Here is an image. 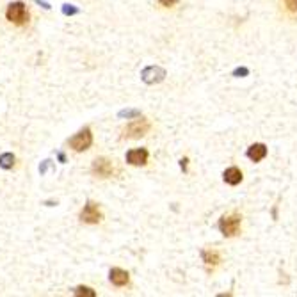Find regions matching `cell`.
<instances>
[{"mask_svg": "<svg viewBox=\"0 0 297 297\" xmlns=\"http://www.w3.org/2000/svg\"><path fill=\"white\" fill-rule=\"evenodd\" d=\"M265 155H267V146L265 144H253L248 150V157L253 162H260L262 159H265Z\"/></svg>", "mask_w": 297, "mask_h": 297, "instance_id": "obj_8", "label": "cell"}, {"mask_svg": "<svg viewBox=\"0 0 297 297\" xmlns=\"http://www.w3.org/2000/svg\"><path fill=\"white\" fill-rule=\"evenodd\" d=\"M176 2H178V0H160V4H162V6H165V7H171V6H175Z\"/></svg>", "mask_w": 297, "mask_h": 297, "instance_id": "obj_16", "label": "cell"}, {"mask_svg": "<svg viewBox=\"0 0 297 297\" xmlns=\"http://www.w3.org/2000/svg\"><path fill=\"white\" fill-rule=\"evenodd\" d=\"M75 295H87V297H95L96 294L91 290V288H87V287H79V288H75Z\"/></svg>", "mask_w": 297, "mask_h": 297, "instance_id": "obj_13", "label": "cell"}, {"mask_svg": "<svg viewBox=\"0 0 297 297\" xmlns=\"http://www.w3.org/2000/svg\"><path fill=\"white\" fill-rule=\"evenodd\" d=\"M126 162L132 165H144L148 162V152L144 148H139V150H130L126 153Z\"/></svg>", "mask_w": 297, "mask_h": 297, "instance_id": "obj_7", "label": "cell"}, {"mask_svg": "<svg viewBox=\"0 0 297 297\" xmlns=\"http://www.w3.org/2000/svg\"><path fill=\"white\" fill-rule=\"evenodd\" d=\"M203 260L207 265H217L219 264V253L217 251H205L203 253Z\"/></svg>", "mask_w": 297, "mask_h": 297, "instance_id": "obj_12", "label": "cell"}, {"mask_svg": "<svg viewBox=\"0 0 297 297\" xmlns=\"http://www.w3.org/2000/svg\"><path fill=\"white\" fill-rule=\"evenodd\" d=\"M92 173H95L96 176H100V178H109V176H113V173H114L113 162L109 159L100 157V159H96L92 162Z\"/></svg>", "mask_w": 297, "mask_h": 297, "instance_id": "obj_6", "label": "cell"}, {"mask_svg": "<svg viewBox=\"0 0 297 297\" xmlns=\"http://www.w3.org/2000/svg\"><path fill=\"white\" fill-rule=\"evenodd\" d=\"M225 182L230 185H237L242 182V171L238 168H228L225 171Z\"/></svg>", "mask_w": 297, "mask_h": 297, "instance_id": "obj_10", "label": "cell"}, {"mask_svg": "<svg viewBox=\"0 0 297 297\" xmlns=\"http://www.w3.org/2000/svg\"><path fill=\"white\" fill-rule=\"evenodd\" d=\"M63 13L64 14H77V13H79V9H77V7H73V6H69V4H64V6H63Z\"/></svg>", "mask_w": 297, "mask_h": 297, "instance_id": "obj_15", "label": "cell"}, {"mask_svg": "<svg viewBox=\"0 0 297 297\" xmlns=\"http://www.w3.org/2000/svg\"><path fill=\"white\" fill-rule=\"evenodd\" d=\"M14 165V155L13 153H2L0 155V168L11 169Z\"/></svg>", "mask_w": 297, "mask_h": 297, "instance_id": "obj_11", "label": "cell"}, {"mask_svg": "<svg viewBox=\"0 0 297 297\" xmlns=\"http://www.w3.org/2000/svg\"><path fill=\"white\" fill-rule=\"evenodd\" d=\"M6 18L14 25H25L29 22V13L23 2H11L6 9Z\"/></svg>", "mask_w": 297, "mask_h": 297, "instance_id": "obj_1", "label": "cell"}, {"mask_svg": "<svg viewBox=\"0 0 297 297\" xmlns=\"http://www.w3.org/2000/svg\"><path fill=\"white\" fill-rule=\"evenodd\" d=\"M110 281H113V285H116V287H123V285L128 283V272L116 267L110 271Z\"/></svg>", "mask_w": 297, "mask_h": 297, "instance_id": "obj_9", "label": "cell"}, {"mask_svg": "<svg viewBox=\"0 0 297 297\" xmlns=\"http://www.w3.org/2000/svg\"><path fill=\"white\" fill-rule=\"evenodd\" d=\"M152 125H150L148 119H136V121L128 123V125L123 128V137L126 139H139V137H144L146 134L150 132Z\"/></svg>", "mask_w": 297, "mask_h": 297, "instance_id": "obj_2", "label": "cell"}, {"mask_svg": "<svg viewBox=\"0 0 297 297\" xmlns=\"http://www.w3.org/2000/svg\"><path fill=\"white\" fill-rule=\"evenodd\" d=\"M285 6L290 13H295L297 14V0H285Z\"/></svg>", "mask_w": 297, "mask_h": 297, "instance_id": "obj_14", "label": "cell"}, {"mask_svg": "<svg viewBox=\"0 0 297 297\" xmlns=\"http://www.w3.org/2000/svg\"><path fill=\"white\" fill-rule=\"evenodd\" d=\"M80 221L86 222V225H98L100 221H102V212H100V208L96 203L89 201L86 207H84V210L80 212Z\"/></svg>", "mask_w": 297, "mask_h": 297, "instance_id": "obj_5", "label": "cell"}, {"mask_svg": "<svg viewBox=\"0 0 297 297\" xmlns=\"http://www.w3.org/2000/svg\"><path fill=\"white\" fill-rule=\"evenodd\" d=\"M91 144H92V134L89 128L80 130L77 136H73L69 139V146H71L75 152H86Z\"/></svg>", "mask_w": 297, "mask_h": 297, "instance_id": "obj_4", "label": "cell"}, {"mask_svg": "<svg viewBox=\"0 0 297 297\" xmlns=\"http://www.w3.org/2000/svg\"><path fill=\"white\" fill-rule=\"evenodd\" d=\"M240 221L242 217L238 214L225 215V217L221 219V222H219V228H221L225 237H233V235H237L238 230H240Z\"/></svg>", "mask_w": 297, "mask_h": 297, "instance_id": "obj_3", "label": "cell"}]
</instances>
